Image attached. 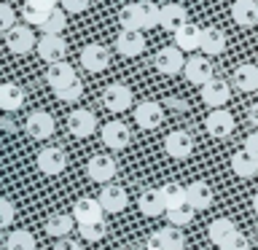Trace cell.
Wrapping results in <instances>:
<instances>
[{"label":"cell","mask_w":258,"mask_h":250,"mask_svg":"<svg viewBox=\"0 0 258 250\" xmlns=\"http://www.w3.org/2000/svg\"><path fill=\"white\" fill-rule=\"evenodd\" d=\"M159 16H161V6L151 3V0H137V3H129L121 8L118 19H121V30H153L159 27Z\"/></svg>","instance_id":"1"},{"label":"cell","mask_w":258,"mask_h":250,"mask_svg":"<svg viewBox=\"0 0 258 250\" xmlns=\"http://www.w3.org/2000/svg\"><path fill=\"white\" fill-rule=\"evenodd\" d=\"M153 68H156L161 76H177L185 68V56L177 46H164L159 48L156 56H153Z\"/></svg>","instance_id":"2"},{"label":"cell","mask_w":258,"mask_h":250,"mask_svg":"<svg viewBox=\"0 0 258 250\" xmlns=\"http://www.w3.org/2000/svg\"><path fill=\"white\" fill-rule=\"evenodd\" d=\"M6 46L11 54H27L32 51V48H38V40H35V32H32L30 27H22V24H16V27H11L6 32Z\"/></svg>","instance_id":"3"},{"label":"cell","mask_w":258,"mask_h":250,"mask_svg":"<svg viewBox=\"0 0 258 250\" xmlns=\"http://www.w3.org/2000/svg\"><path fill=\"white\" fill-rule=\"evenodd\" d=\"M54 116L51 113H43V110H35V113H30L27 121H24V132H27L32 140H48V137L54 135Z\"/></svg>","instance_id":"4"},{"label":"cell","mask_w":258,"mask_h":250,"mask_svg":"<svg viewBox=\"0 0 258 250\" xmlns=\"http://www.w3.org/2000/svg\"><path fill=\"white\" fill-rule=\"evenodd\" d=\"M132 92H129V86L124 84H110L108 89L102 92V105L108 108L110 113H124L132 108Z\"/></svg>","instance_id":"5"},{"label":"cell","mask_w":258,"mask_h":250,"mask_svg":"<svg viewBox=\"0 0 258 250\" xmlns=\"http://www.w3.org/2000/svg\"><path fill=\"white\" fill-rule=\"evenodd\" d=\"M86 172L89 177H92L94 183H102V185H108L113 177H116L118 172V167H116V161H113L110 156H105V153H97V156L89 159V164H86Z\"/></svg>","instance_id":"6"},{"label":"cell","mask_w":258,"mask_h":250,"mask_svg":"<svg viewBox=\"0 0 258 250\" xmlns=\"http://www.w3.org/2000/svg\"><path fill=\"white\" fill-rule=\"evenodd\" d=\"M229 100H231V89H229V84H226L223 78H213L210 84L202 86V102H205L207 108L218 110V108H223Z\"/></svg>","instance_id":"7"},{"label":"cell","mask_w":258,"mask_h":250,"mask_svg":"<svg viewBox=\"0 0 258 250\" xmlns=\"http://www.w3.org/2000/svg\"><path fill=\"white\" fill-rule=\"evenodd\" d=\"M183 76H185V81H191V84L205 86L213 81V65H210L207 56H188V59H185V68H183Z\"/></svg>","instance_id":"8"},{"label":"cell","mask_w":258,"mask_h":250,"mask_svg":"<svg viewBox=\"0 0 258 250\" xmlns=\"http://www.w3.org/2000/svg\"><path fill=\"white\" fill-rule=\"evenodd\" d=\"M164 151L169 153L172 159H188L191 151H194V137L183 129H175L164 137Z\"/></svg>","instance_id":"9"},{"label":"cell","mask_w":258,"mask_h":250,"mask_svg":"<svg viewBox=\"0 0 258 250\" xmlns=\"http://www.w3.org/2000/svg\"><path fill=\"white\" fill-rule=\"evenodd\" d=\"M38 169L43 175H59V172H64V167H68V156H64V151L62 148H43L38 153Z\"/></svg>","instance_id":"10"},{"label":"cell","mask_w":258,"mask_h":250,"mask_svg":"<svg viewBox=\"0 0 258 250\" xmlns=\"http://www.w3.org/2000/svg\"><path fill=\"white\" fill-rule=\"evenodd\" d=\"M46 81L54 92H59V89L76 84L78 76H76V68H73L70 62H54V65H48V70H46Z\"/></svg>","instance_id":"11"},{"label":"cell","mask_w":258,"mask_h":250,"mask_svg":"<svg viewBox=\"0 0 258 250\" xmlns=\"http://www.w3.org/2000/svg\"><path fill=\"white\" fill-rule=\"evenodd\" d=\"M110 56H108V48L100 46V43H86L81 48V65L89 70V73H102L108 68Z\"/></svg>","instance_id":"12"},{"label":"cell","mask_w":258,"mask_h":250,"mask_svg":"<svg viewBox=\"0 0 258 250\" xmlns=\"http://www.w3.org/2000/svg\"><path fill=\"white\" fill-rule=\"evenodd\" d=\"M183 24H188V11H185V6L180 3H167L161 6V16H159V27H164L167 32H175L183 27Z\"/></svg>","instance_id":"13"},{"label":"cell","mask_w":258,"mask_h":250,"mask_svg":"<svg viewBox=\"0 0 258 250\" xmlns=\"http://www.w3.org/2000/svg\"><path fill=\"white\" fill-rule=\"evenodd\" d=\"M68 129H70V135H76V137H89V135H94V129H97V116L86 108H78L68 116Z\"/></svg>","instance_id":"14"},{"label":"cell","mask_w":258,"mask_h":250,"mask_svg":"<svg viewBox=\"0 0 258 250\" xmlns=\"http://www.w3.org/2000/svg\"><path fill=\"white\" fill-rule=\"evenodd\" d=\"M102 205L100 199H89V197H81L76 205H73V218H76L78 226L84 223H94V221H102Z\"/></svg>","instance_id":"15"},{"label":"cell","mask_w":258,"mask_h":250,"mask_svg":"<svg viewBox=\"0 0 258 250\" xmlns=\"http://www.w3.org/2000/svg\"><path fill=\"white\" fill-rule=\"evenodd\" d=\"M64 51H68V43H64L59 35H43L38 40V56L46 59L48 65L64 62Z\"/></svg>","instance_id":"16"},{"label":"cell","mask_w":258,"mask_h":250,"mask_svg":"<svg viewBox=\"0 0 258 250\" xmlns=\"http://www.w3.org/2000/svg\"><path fill=\"white\" fill-rule=\"evenodd\" d=\"M137 207H140L143 215L148 218H159L167 213V202H164V194L161 189H145L140 194V199H137Z\"/></svg>","instance_id":"17"},{"label":"cell","mask_w":258,"mask_h":250,"mask_svg":"<svg viewBox=\"0 0 258 250\" xmlns=\"http://www.w3.org/2000/svg\"><path fill=\"white\" fill-rule=\"evenodd\" d=\"M205 127L213 137H229L234 132V116L226 108L210 110V116L205 118Z\"/></svg>","instance_id":"18"},{"label":"cell","mask_w":258,"mask_h":250,"mask_svg":"<svg viewBox=\"0 0 258 250\" xmlns=\"http://www.w3.org/2000/svg\"><path fill=\"white\" fill-rule=\"evenodd\" d=\"M135 121L140 124L143 129H156L161 121H164V110H161L159 102L153 100H145L135 108Z\"/></svg>","instance_id":"19"},{"label":"cell","mask_w":258,"mask_h":250,"mask_svg":"<svg viewBox=\"0 0 258 250\" xmlns=\"http://www.w3.org/2000/svg\"><path fill=\"white\" fill-rule=\"evenodd\" d=\"M116 51L121 56H140L145 51V38L143 32H135V30H121L118 38H116Z\"/></svg>","instance_id":"20"},{"label":"cell","mask_w":258,"mask_h":250,"mask_svg":"<svg viewBox=\"0 0 258 250\" xmlns=\"http://www.w3.org/2000/svg\"><path fill=\"white\" fill-rule=\"evenodd\" d=\"M129 140H132V135H129V127L121 124V121H110V124L102 127V143L108 145L113 151H121L126 148Z\"/></svg>","instance_id":"21"},{"label":"cell","mask_w":258,"mask_h":250,"mask_svg":"<svg viewBox=\"0 0 258 250\" xmlns=\"http://www.w3.org/2000/svg\"><path fill=\"white\" fill-rule=\"evenodd\" d=\"M202 32H205V27H199V24H183L180 30L175 32V46L180 48V51H197V48H202Z\"/></svg>","instance_id":"22"},{"label":"cell","mask_w":258,"mask_h":250,"mask_svg":"<svg viewBox=\"0 0 258 250\" xmlns=\"http://www.w3.org/2000/svg\"><path fill=\"white\" fill-rule=\"evenodd\" d=\"M100 205L105 213H121V210L126 207V191L121 189V185H102V191H100Z\"/></svg>","instance_id":"23"},{"label":"cell","mask_w":258,"mask_h":250,"mask_svg":"<svg viewBox=\"0 0 258 250\" xmlns=\"http://www.w3.org/2000/svg\"><path fill=\"white\" fill-rule=\"evenodd\" d=\"M231 19L239 27H255L258 24V3L255 0H237L231 6Z\"/></svg>","instance_id":"24"},{"label":"cell","mask_w":258,"mask_h":250,"mask_svg":"<svg viewBox=\"0 0 258 250\" xmlns=\"http://www.w3.org/2000/svg\"><path fill=\"white\" fill-rule=\"evenodd\" d=\"M185 194H188V205L194 210H207L213 205V189L205 180H194L185 185Z\"/></svg>","instance_id":"25"},{"label":"cell","mask_w":258,"mask_h":250,"mask_svg":"<svg viewBox=\"0 0 258 250\" xmlns=\"http://www.w3.org/2000/svg\"><path fill=\"white\" fill-rule=\"evenodd\" d=\"M226 51V35L218 27H205L202 32V54L205 56H221Z\"/></svg>","instance_id":"26"},{"label":"cell","mask_w":258,"mask_h":250,"mask_svg":"<svg viewBox=\"0 0 258 250\" xmlns=\"http://www.w3.org/2000/svg\"><path fill=\"white\" fill-rule=\"evenodd\" d=\"M231 169H234V175L237 177H255L258 175V159L255 156H250V153L242 148V151H237L231 156Z\"/></svg>","instance_id":"27"},{"label":"cell","mask_w":258,"mask_h":250,"mask_svg":"<svg viewBox=\"0 0 258 250\" xmlns=\"http://www.w3.org/2000/svg\"><path fill=\"white\" fill-rule=\"evenodd\" d=\"M234 86L239 89V92H255L258 89V68L255 65H250V62H245V65H239L237 70H234Z\"/></svg>","instance_id":"28"},{"label":"cell","mask_w":258,"mask_h":250,"mask_svg":"<svg viewBox=\"0 0 258 250\" xmlns=\"http://www.w3.org/2000/svg\"><path fill=\"white\" fill-rule=\"evenodd\" d=\"M24 105V89L16 84H0V110H19Z\"/></svg>","instance_id":"29"},{"label":"cell","mask_w":258,"mask_h":250,"mask_svg":"<svg viewBox=\"0 0 258 250\" xmlns=\"http://www.w3.org/2000/svg\"><path fill=\"white\" fill-rule=\"evenodd\" d=\"M73 226H76V218L73 215L54 213V215H48V221H46V231L51 234V237H56V239H64L73 231Z\"/></svg>","instance_id":"30"},{"label":"cell","mask_w":258,"mask_h":250,"mask_svg":"<svg viewBox=\"0 0 258 250\" xmlns=\"http://www.w3.org/2000/svg\"><path fill=\"white\" fill-rule=\"evenodd\" d=\"M234 231H237L234 221H229V218H215V221L210 223V229H207V237H210V242H215V245L221 247V245L231 237Z\"/></svg>","instance_id":"31"},{"label":"cell","mask_w":258,"mask_h":250,"mask_svg":"<svg viewBox=\"0 0 258 250\" xmlns=\"http://www.w3.org/2000/svg\"><path fill=\"white\" fill-rule=\"evenodd\" d=\"M6 250H35V237L27 229H14L6 239Z\"/></svg>","instance_id":"32"},{"label":"cell","mask_w":258,"mask_h":250,"mask_svg":"<svg viewBox=\"0 0 258 250\" xmlns=\"http://www.w3.org/2000/svg\"><path fill=\"white\" fill-rule=\"evenodd\" d=\"M161 194H164L167 210H169V207L188 205V194H185V185H180V183H167V185H161Z\"/></svg>","instance_id":"33"},{"label":"cell","mask_w":258,"mask_h":250,"mask_svg":"<svg viewBox=\"0 0 258 250\" xmlns=\"http://www.w3.org/2000/svg\"><path fill=\"white\" fill-rule=\"evenodd\" d=\"M194 210L191 205H180V207H169L167 210V221H169V226H185V223H191L194 221Z\"/></svg>","instance_id":"34"},{"label":"cell","mask_w":258,"mask_h":250,"mask_svg":"<svg viewBox=\"0 0 258 250\" xmlns=\"http://www.w3.org/2000/svg\"><path fill=\"white\" fill-rule=\"evenodd\" d=\"M64 24H68V14H64V8H56V11H51V16L43 22V35H59V32L64 30Z\"/></svg>","instance_id":"35"},{"label":"cell","mask_w":258,"mask_h":250,"mask_svg":"<svg viewBox=\"0 0 258 250\" xmlns=\"http://www.w3.org/2000/svg\"><path fill=\"white\" fill-rule=\"evenodd\" d=\"M81 237H84L86 242H100L105 234H108V226H105V221H94V223H84L78 226Z\"/></svg>","instance_id":"36"},{"label":"cell","mask_w":258,"mask_h":250,"mask_svg":"<svg viewBox=\"0 0 258 250\" xmlns=\"http://www.w3.org/2000/svg\"><path fill=\"white\" fill-rule=\"evenodd\" d=\"M159 231H161V237L167 239L169 250H183V245H185V237H183L180 226H167V229H159Z\"/></svg>","instance_id":"37"},{"label":"cell","mask_w":258,"mask_h":250,"mask_svg":"<svg viewBox=\"0 0 258 250\" xmlns=\"http://www.w3.org/2000/svg\"><path fill=\"white\" fill-rule=\"evenodd\" d=\"M14 218H16V207H14V202L0 199V229H8V226L14 223Z\"/></svg>","instance_id":"38"},{"label":"cell","mask_w":258,"mask_h":250,"mask_svg":"<svg viewBox=\"0 0 258 250\" xmlns=\"http://www.w3.org/2000/svg\"><path fill=\"white\" fill-rule=\"evenodd\" d=\"M22 16H24V22H27V24H35V27H43V22H46L51 14H43V11H38V8H32V6H27V3H24V11H22Z\"/></svg>","instance_id":"39"},{"label":"cell","mask_w":258,"mask_h":250,"mask_svg":"<svg viewBox=\"0 0 258 250\" xmlns=\"http://www.w3.org/2000/svg\"><path fill=\"white\" fill-rule=\"evenodd\" d=\"M81 92H84V86H81V81H76V84H70V86H64L59 89V92H54L56 94V100H62V102H76Z\"/></svg>","instance_id":"40"},{"label":"cell","mask_w":258,"mask_h":250,"mask_svg":"<svg viewBox=\"0 0 258 250\" xmlns=\"http://www.w3.org/2000/svg\"><path fill=\"white\" fill-rule=\"evenodd\" d=\"M11 27H16V14L8 3H0V32H8Z\"/></svg>","instance_id":"41"},{"label":"cell","mask_w":258,"mask_h":250,"mask_svg":"<svg viewBox=\"0 0 258 250\" xmlns=\"http://www.w3.org/2000/svg\"><path fill=\"white\" fill-rule=\"evenodd\" d=\"M221 250H250V242H247V237L242 231H234L231 237L221 245Z\"/></svg>","instance_id":"42"},{"label":"cell","mask_w":258,"mask_h":250,"mask_svg":"<svg viewBox=\"0 0 258 250\" xmlns=\"http://www.w3.org/2000/svg\"><path fill=\"white\" fill-rule=\"evenodd\" d=\"M59 3H62V8L68 14H81V11H86V8H89L92 0H59Z\"/></svg>","instance_id":"43"},{"label":"cell","mask_w":258,"mask_h":250,"mask_svg":"<svg viewBox=\"0 0 258 250\" xmlns=\"http://www.w3.org/2000/svg\"><path fill=\"white\" fill-rule=\"evenodd\" d=\"M145 250H169V245H167V239L161 237V231H153L148 237V242H145Z\"/></svg>","instance_id":"44"},{"label":"cell","mask_w":258,"mask_h":250,"mask_svg":"<svg viewBox=\"0 0 258 250\" xmlns=\"http://www.w3.org/2000/svg\"><path fill=\"white\" fill-rule=\"evenodd\" d=\"M24 3L38 8V11H43V14H51V11H56V3H59V0H24Z\"/></svg>","instance_id":"45"},{"label":"cell","mask_w":258,"mask_h":250,"mask_svg":"<svg viewBox=\"0 0 258 250\" xmlns=\"http://www.w3.org/2000/svg\"><path fill=\"white\" fill-rule=\"evenodd\" d=\"M245 151L250 153V156L258 159V132H253V135L245 137Z\"/></svg>","instance_id":"46"},{"label":"cell","mask_w":258,"mask_h":250,"mask_svg":"<svg viewBox=\"0 0 258 250\" xmlns=\"http://www.w3.org/2000/svg\"><path fill=\"white\" fill-rule=\"evenodd\" d=\"M54 250H81V242H76V239H68V237H64V239H59V242L54 245Z\"/></svg>","instance_id":"47"},{"label":"cell","mask_w":258,"mask_h":250,"mask_svg":"<svg viewBox=\"0 0 258 250\" xmlns=\"http://www.w3.org/2000/svg\"><path fill=\"white\" fill-rule=\"evenodd\" d=\"M247 121L258 129V102H255V105H250V110H247Z\"/></svg>","instance_id":"48"},{"label":"cell","mask_w":258,"mask_h":250,"mask_svg":"<svg viewBox=\"0 0 258 250\" xmlns=\"http://www.w3.org/2000/svg\"><path fill=\"white\" fill-rule=\"evenodd\" d=\"M253 210H255V215H258V194L253 197Z\"/></svg>","instance_id":"49"}]
</instances>
